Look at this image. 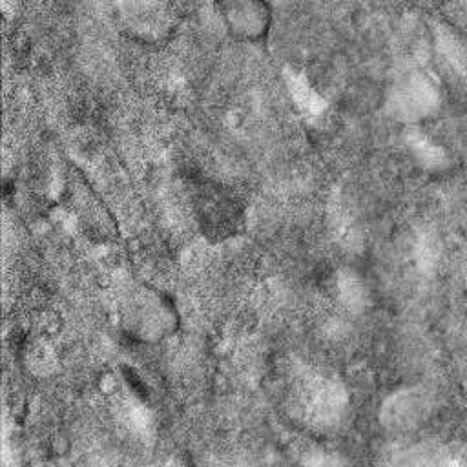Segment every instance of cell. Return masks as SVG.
<instances>
[{"instance_id":"obj_1","label":"cell","mask_w":467,"mask_h":467,"mask_svg":"<svg viewBox=\"0 0 467 467\" xmlns=\"http://www.w3.org/2000/svg\"><path fill=\"white\" fill-rule=\"evenodd\" d=\"M217 11L237 38L255 42L268 33L272 11L266 0H217Z\"/></svg>"}]
</instances>
